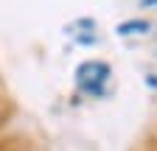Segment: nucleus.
Listing matches in <instances>:
<instances>
[{"mask_svg": "<svg viewBox=\"0 0 157 151\" xmlns=\"http://www.w3.org/2000/svg\"><path fill=\"white\" fill-rule=\"evenodd\" d=\"M11 120H14V104L0 95V131H6Z\"/></svg>", "mask_w": 157, "mask_h": 151, "instance_id": "nucleus-3", "label": "nucleus"}, {"mask_svg": "<svg viewBox=\"0 0 157 151\" xmlns=\"http://www.w3.org/2000/svg\"><path fill=\"white\" fill-rule=\"evenodd\" d=\"M140 9H157V0H137Z\"/></svg>", "mask_w": 157, "mask_h": 151, "instance_id": "nucleus-4", "label": "nucleus"}, {"mask_svg": "<svg viewBox=\"0 0 157 151\" xmlns=\"http://www.w3.org/2000/svg\"><path fill=\"white\" fill-rule=\"evenodd\" d=\"M151 31V20L149 17H129V20H121L115 25V36L121 39H129V36H143Z\"/></svg>", "mask_w": 157, "mask_h": 151, "instance_id": "nucleus-2", "label": "nucleus"}, {"mask_svg": "<svg viewBox=\"0 0 157 151\" xmlns=\"http://www.w3.org/2000/svg\"><path fill=\"white\" fill-rule=\"evenodd\" d=\"M109 79H112V67L101 59H87L73 70V81L78 92H84L90 98H104L109 90Z\"/></svg>", "mask_w": 157, "mask_h": 151, "instance_id": "nucleus-1", "label": "nucleus"}]
</instances>
